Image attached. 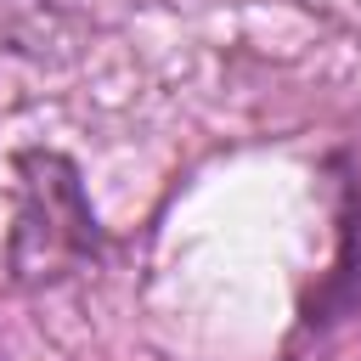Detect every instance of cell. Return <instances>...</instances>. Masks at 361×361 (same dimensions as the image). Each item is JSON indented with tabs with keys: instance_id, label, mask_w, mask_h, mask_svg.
<instances>
[{
	"instance_id": "6da1fadb",
	"label": "cell",
	"mask_w": 361,
	"mask_h": 361,
	"mask_svg": "<svg viewBox=\"0 0 361 361\" xmlns=\"http://www.w3.org/2000/svg\"><path fill=\"white\" fill-rule=\"evenodd\" d=\"M17 197H11V231H6V265L17 288H56L96 265L102 254V220L85 197V180L73 158L34 147L17 158Z\"/></svg>"
}]
</instances>
